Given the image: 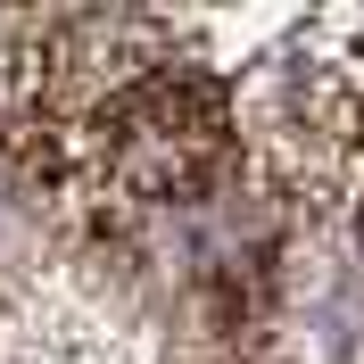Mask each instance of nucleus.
Masks as SVG:
<instances>
[{"label":"nucleus","instance_id":"obj_1","mask_svg":"<svg viewBox=\"0 0 364 364\" xmlns=\"http://www.w3.org/2000/svg\"><path fill=\"white\" fill-rule=\"evenodd\" d=\"M232 108L240 166L265 174L273 199H290L315 224L364 207V42L348 9L298 17L249 83H232Z\"/></svg>","mask_w":364,"mask_h":364},{"label":"nucleus","instance_id":"obj_2","mask_svg":"<svg viewBox=\"0 0 364 364\" xmlns=\"http://www.w3.org/2000/svg\"><path fill=\"white\" fill-rule=\"evenodd\" d=\"M0 364H166V348L83 265H50L25 273L0 306Z\"/></svg>","mask_w":364,"mask_h":364},{"label":"nucleus","instance_id":"obj_3","mask_svg":"<svg viewBox=\"0 0 364 364\" xmlns=\"http://www.w3.org/2000/svg\"><path fill=\"white\" fill-rule=\"evenodd\" d=\"M348 17H356V42H364V9H348Z\"/></svg>","mask_w":364,"mask_h":364},{"label":"nucleus","instance_id":"obj_4","mask_svg":"<svg viewBox=\"0 0 364 364\" xmlns=\"http://www.w3.org/2000/svg\"><path fill=\"white\" fill-rule=\"evenodd\" d=\"M356 364H364V348H356Z\"/></svg>","mask_w":364,"mask_h":364}]
</instances>
